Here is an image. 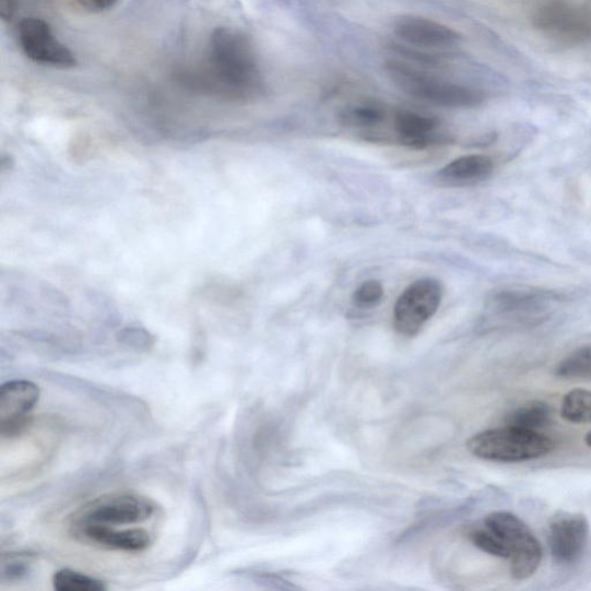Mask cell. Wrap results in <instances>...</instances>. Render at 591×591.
<instances>
[{
  "instance_id": "cell-1",
  "label": "cell",
  "mask_w": 591,
  "mask_h": 591,
  "mask_svg": "<svg viewBox=\"0 0 591 591\" xmlns=\"http://www.w3.org/2000/svg\"><path fill=\"white\" fill-rule=\"evenodd\" d=\"M182 75L186 84L196 91L241 104L257 101L264 93L252 40L231 27L216 28L199 67Z\"/></svg>"
},
{
  "instance_id": "cell-2",
  "label": "cell",
  "mask_w": 591,
  "mask_h": 591,
  "mask_svg": "<svg viewBox=\"0 0 591 591\" xmlns=\"http://www.w3.org/2000/svg\"><path fill=\"white\" fill-rule=\"evenodd\" d=\"M392 83L407 96L436 107L466 109L483 104V92L437 76L410 62L391 60L386 67Z\"/></svg>"
},
{
  "instance_id": "cell-3",
  "label": "cell",
  "mask_w": 591,
  "mask_h": 591,
  "mask_svg": "<svg viewBox=\"0 0 591 591\" xmlns=\"http://www.w3.org/2000/svg\"><path fill=\"white\" fill-rule=\"evenodd\" d=\"M468 451L487 461L522 462L545 457L554 451L553 439L537 432L506 426L483 432L469 439Z\"/></svg>"
},
{
  "instance_id": "cell-4",
  "label": "cell",
  "mask_w": 591,
  "mask_h": 591,
  "mask_svg": "<svg viewBox=\"0 0 591 591\" xmlns=\"http://www.w3.org/2000/svg\"><path fill=\"white\" fill-rule=\"evenodd\" d=\"M484 525L509 547L511 575L516 580H525L536 574L542 563V546L520 518L508 512H494L485 518Z\"/></svg>"
},
{
  "instance_id": "cell-5",
  "label": "cell",
  "mask_w": 591,
  "mask_h": 591,
  "mask_svg": "<svg viewBox=\"0 0 591 591\" xmlns=\"http://www.w3.org/2000/svg\"><path fill=\"white\" fill-rule=\"evenodd\" d=\"M442 287L436 279L415 281L399 297L393 312L395 331L406 338L416 336L440 308Z\"/></svg>"
},
{
  "instance_id": "cell-6",
  "label": "cell",
  "mask_w": 591,
  "mask_h": 591,
  "mask_svg": "<svg viewBox=\"0 0 591 591\" xmlns=\"http://www.w3.org/2000/svg\"><path fill=\"white\" fill-rule=\"evenodd\" d=\"M20 48L32 62L55 69H71L76 58L71 49L60 43L46 19L28 15L19 20Z\"/></svg>"
},
{
  "instance_id": "cell-7",
  "label": "cell",
  "mask_w": 591,
  "mask_h": 591,
  "mask_svg": "<svg viewBox=\"0 0 591 591\" xmlns=\"http://www.w3.org/2000/svg\"><path fill=\"white\" fill-rule=\"evenodd\" d=\"M154 503L137 494H114L91 501L76 515L75 524L133 525L151 519Z\"/></svg>"
},
{
  "instance_id": "cell-8",
  "label": "cell",
  "mask_w": 591,
  "mask_h": 591,
  "mask_svg": "<svg viewBox=\"0 0 591 591\" xmlns=\"http://www.w3.org/2000/svg\"><path fill=\"white\" fill-rule=\"evenodd\" d=\"M38 399V386L32 381L19 379L4 383L0 389V434L8 438L22 434Z\"/></svg>"
},
{
  "instance_id": "cell-9",
  "label": "cell",
  "mask_w": 591,
  "mask_h": 591,
  "mask_svg": "<svg viewBox=\"0 0 591 591\" xmlns=\"http://www.w3.org/2000/svg\"><path fill=\"white\" fill-rule=\"evenodd\" d=\"M556 302L554 293L515 287L495 294L488 300V310L509 320L533 321L543 318Z\"/></svg>"
},
{
  "instance_id": "cell-10",
  "label": "cell",
  "mask_w": 591,
  "mask_h": 591,
  "mask_svg": "<svg viewBox=\"0 0 591 591\" xmlns=\"http://www.w3.org/2000/svg\"><path fill=\"white\" fill-rule=\"evenodd\" d=\"M535 26L548 37L565 45H578L591 36V25L588 17L563 2H552L543 5L536 12Z\"/></svg>"
},
{
  "instance_id": "cell-11",
  "label": "cell",
  "mask_w": 591,
  "mask_h": 591,
  "mask_svg": "<svg viewBox=\"0 0 591 591\" xmlns=\"http://www.w3.org/2000/svg\"><path fill=\"white\" fill-rule=\"evenodd\" d=\"M589 523L580 513L559 512L549 523L548 545L554 559L563 565L577 563L583 555Z\"/></svg>"
},
{
  "instance_id": "cell-12",
  "label": "cell",
  "mask_w": 591,
  "mask_h": 591,
  "mask_svg": "<svg viewBox=\"0 0 591 591\" xmlns=\"http://www.w3.org/2000/svg\"><path fill=\"white\" fill-rule=\"evenodd\" d=\"M394 33L410 47L446 50L460 45L461 36L435 20L417 15H402L395 20Z\"/></svg>"
},
{
  "instance_id": "cell-13",
  "label": "cell",
  "mask_w": 591,
  "mask_h": 591,
  "mask_svg": "<svg viewBox=\"0 0 591 591\" xmlns=\"http://www.w3.org/2000/svg\"><path fill=\"white\" fill-rule=\"evenodd\" d=\"M75 529L86 542L113 552L140 553L152 543L150 533L141 528L118 530L111 525L86 523L75 524Z\"/></svg>"
},
{
  "instance_id": "cell-14",
  "label": "cell",
  "mask_w": 591,
  "mask_h": 591,
  "mask_svg": "<svg viewBox=\"0 0 591 591\" xmlns=\"http://www.w3.org/2000/svg\"><path fill=\"white\" fill-rule=\"evenodd\" d=\"M393 129L401 145L425 150L439 144L440 121L429 115L413 110H399L393 118Z\"/></svg>"
},
{
  "instance_id": "cell-15",
  "label": "cell",
  "mask_w": 591,
  "mask_h": 591,
  "mask_svg": "<svg viewBox=\"0 0 591 591\" xmlns=\"http://www.w3.org/2000/svg\"><path fill=\"white\" fill-rule=\"evenodd\" d=\"M495 170L492 157L481 154L461 156L441 168L435 180L446 188H464L480 185L490 178Z\"/></svg>"
},
{
  "instance_id": "cell-16",
  "label": "cell",
  "mask_w": 591,
  "mask_h": 591,
  "mask_svg": "<svg viewBox=\"0 0 591 591\" xmlns=\"http://www.w3.org/2000/svg\"><path fill=\"white\" fill-rule=\"evenodd\" d=\"M553 423V412L549 406L541 401L528 402L509 413L506 417L508 426L518 427V429L528 432H537L545 429Z\"/></svg>"
},
{
  "instance_id": "cell-17",
  "label": "cell",
  "mask_w": 591,
  "mask_h": 591,
  "mask_svg": "<svg viewBox=\"0 0 591 591\" xmlns=\"http://www.w3.org/2000/svg\"><path fill=\"white\" fill-rule=\"evenodd\" d=\"M562 416L569 423H591V391L577 389L568 392L562 402Z\"/></svg>"
},
{
  "instance_id": "cell-18",
  "label": "cell",
  "mask_w": 591,
  "mask_h": 591,
  "mask_svg": "<svg viewBox=\"0 0 591 591\" xmlns=\"http://www.w3.org/2000/svg\"><path fill=\"white\" fill-rule=\"evenodd\" d=\"M341 118L346 127L370 130L383 123L386 113L376 105H357L346 108Z\"/></svg>"
},
{
  "instance_id": "cell-19",
  "label": "cell",
  "mask_w": 591,
  "mask_h": 591,
  "mask_svg": "<svg viewBox=\"0 0 591 591\" xmlns=\"http://www.w3.org/2000/svg\"><path fill=\"white\" fill-rule=\"evenodd\" d=\"M54 588L57 591H105L107 584L98 579L75 572L73 569L64 568L58 570L54 576Z\"/></svg>"
},
{
  "instance_id": "cell-20",
  "label": "cell",
  "mask_w": 591,
  "mask_h": 591,
  "mask_svg": "<svg viewBox=\"0 0 591 591\" xmlns=\"http://www.w3.org/2000/svg\"><path fill=\"white\" fill-rule=\"evenodd\" d=\"M557 376L566 379L591 380V346H583L566 357L558 366Z\"/></svg>"
},
{
  "instance_id": "cell-21",
  "label": "cell",
  "mask_w": 591,
  "mask_h": 591,
  "mask_svg": "<svg viewBox=\"0 0 591 591\" xmlns=\"http://www.w3.org/2000/svg\"><path fill=\"white\" fill-rule=\"evenodd\" d=\"M471 540L485 554L505 559L511 557V552H509L507 544L485 525L484 528L473 530Z\"/></svg>"
},
{
  "instance_id": "cell-22",
  "label": "cell",
  "mask_w": 591,
  "mask_h": 591,
  "mask_svg": "<svg viewBox=\"0 0 591 591\" xmlns=\"http://www.w3.org/2000/svg\"><path fill=\"white\" fill-rule=\"evenodd\" d=\"M383 292L382 284L379 281H365L355 291L353 300L358 308L371 309L382 300Z\"/></svg>"
},
{
  "instance_id": "cell-23",
  "label": "cell",
  "mask_w": 591,
  "mask_h": 591,
  "mask_svg": "<svg viewBox=\"0 0 591 591\" xmlns=\"http://www.w3.org/2000/svg\"><path fill=\"white\" fill-rule=\"evenodd\" d=\"M118 340L137 351L150 350L154 343V338L152 334L149 331L140 328H128L120 331L118 334Z\"/></svg>"
},
{
  "instance_id": "cell-24",
  "label": "cell",
  "mask_w": 591,
  "mask_h": 591,
  "mask_svg": "<svg viewBox=\"0 0 591 591\" xmlns=\"http://www.w3.org/2000/svg\"><path fill=\"white\" fill-rule=\"evenodd\" d=\"M31 572V563L24 557H12L3 560L2 580L16 581L22 580Z\"/></svg>"
},
{
  "instance_id": "cell-25",
  "label": "cell",
  "mask_w": 591,
  "mask_h": 591,
  "mask_svg": "<svg viewBox=\"0 0 591 591\" xmlns=\"http://www.w3.org/2000/svg\"><path fill=\"white\" fill-rule=\"evenodd\" d=\"M255 582L263 588L277 590H296L297 586L291 583L282 577L272 574H260L253 578Z\"/></svg>"
},
{
  "instance_id": "cell-26",
  "label": "cell",
  "mask_w": 591,
  "mask_h": 591,
  "mask_svg": "<svg viewBox=\"0 0 591 591\" xmlns=\"http://www.w3.org/2000/svg\"><path fill=\"white\" fill-rule=\"evenodd\" d=\"M75 2L91 12H105L113 9L118 0H75Z\"/></svg>"
},
{
  "instance_id": "cell-27",
  "label": "cell",
  "mask_w": 591,
  "mask_h": 591,
  "mask_svg": "<svg viewBox=\"0 0 591 591\" xmlns=\"http://www.w3.org/2000/svg\"><path fill=\"white\" fill-rule=\"evenodd\" d=\"M584 441L589 447H591V432L586 436Z\"/></svg>"
}]
</instances>
